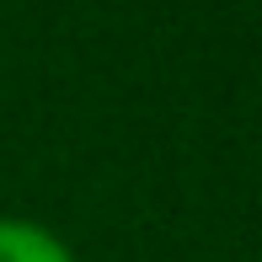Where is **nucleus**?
<instances>
[{"mask_svg":"<svg viewBox=\"0 0 262 262\" xmlns=\"http://www.w3.org/2000/svg\"><path fill=\"white\" fill-rule=\"evenodd\" d=\"M0 262H75V257L49 225L0 214Z\"/></svg>","mask_w":262,"mask_h":262,"instance_id":"obj_1","label":"nucleus"}]
</instances>
